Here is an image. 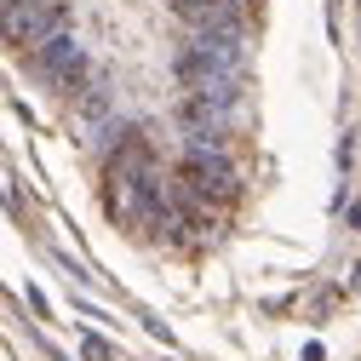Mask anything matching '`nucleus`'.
Returning <instances> with one entry per match:
<instances>
[{"label":"nucleus","mask_w":361,"mask_h":361,"mask_svg":"<svg viewBox=\"0 0 361 361\" xmlns=\"http://www.w3.org/2000/svg\"><path fill=\"white\" fill-rule=\"evenodd\" d=\"M80 355H86V361H115V344L98 338V333H86V338H80Z\"/></svg>","instance_id":"7ed1b4c3"},{"label":"nucleus","mask_w":361,"mask_h":361,"mask_svg":"<svg viewBox=\"0 0 361 361\" xmlns=\"http://www.w3.org/2000/svg\"><path fill=\"white\" fill-rule=\"evenodd\" d=\"M29 69L47 80V86H58L63 98H80L86 86H92V69H86V52H80V40L69 35V29H58L47 47H35L29 52Z\"/></svg>","instance_id":"f257e3e1"},{"label":"nucleus","mask_w":361,"mask_h":361,"mask_svg":"<svg viewBox=\"0 0 361 361\" xmlns=\"http://www.w3.org/2000/svg\"><path fill=\"white\" fill-rule=\"evenodd\" d=\"M252 12L258 0H172V18L190 35H235L252 40Z\"/></svg>","instance_id":"f03ea898"}]
</instances>
